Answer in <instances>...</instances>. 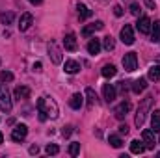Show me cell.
Returning <instances> with one entry per match:
<instances>
[{
  "mask_svg": "<svg viewBox=\"0 0 160 158\" xmlns=\"http://www.w3.org/2000/svg\"><path fill=\"white\" fill-rule=\"evenodd\" d=\"M121 62H123L125 71H128V73H132V71L138 69V56H136V52H128V54H125Z\"/></svg>",
  "mask_w": 160,
  "mask_h": 158,
  "instance_id": "277c9868",
  "label": "cell"
},
{
  "mask_svg": "<svg viewBox=\"0 0 160 158\" xmlns=\"http://www.w3.org/2000/svg\"><path fill=\"white\" fill-rule=\"evenodd\" d=\"M32 22H34V17H32L30 13H22L21 19H19V30H21V32L28 30V28L32 26Z\"/></svg>",
  "mask_w": 160,
  "mask_h": 158,
  "instance_id": "8fae6325",
  "label": "cell"
},
{
  "mask_svg": "<svg viewBox=\"0 0 160 158\" xmlns=\"http://www.w3.org/2000/svg\"><path fill=\"white\" fill-rule=\"evenodd\" d=\"M2 141H4V136H2V132H0V143H2Z\"/></svg>",
  "mask_w": 160,
  "mask_h": 158,
  "instance_id": "b9f144b4",
  "label": "cell"
},
{
  "mask_svg": "<svg viewBox=\"0 0 160 158\" xmlns=\"http://www.w3.org/2000/svg\"><path fill=\"white\" fill-rule=\"evenodd\" d=\"M145 151V145H143V141H140V140H134V141H130V153L132 155H142Z\"/></svg>",
  "mask_w": 160,
  "mask_h": 158,
  "instance_id": "ffe728a7",
  "label": "cell"
},
{
  "mask_svg": "<svg viewBox=\"0 0 160 158\" xmlns=\"http://www.w3.org/2000/svg\"><path fill=\"white\" fill-rule=\"evenodd\" d=\"M116 73H118V69H116L112 63H108V65L102 67V77H104V78H112V77H116Z\"/></svg>",
  "mask_w": 160,
  "mask_h": 158,
  "instance_id": "603a6c76",
  "label": "cell"
},
{
  "mask_svg": "<svg viewBox=\"0 0 160 158\" xmlns=\"http://www.w3.org/2000/svg\"><path fill=\"white\" fill-rule=\"evenodd\" d=\"M142 140H143L145 149H155L157 141H155V130H153V128H145V130L142 132Z\"/></svg>",
  "mask_w": 160,
  "mask_h": 158,
  "instance_id": "8992f818",
  "label": "cell"
},
{
  "mask_svg": "<svg viewBox=\"0 0 160 158\" xmlns=\"http://www.w3.org/2000/svg\"><path fill=\"white\" fill-rule=\"evenodd\" d=\"M143 2H145V6H147L149 9H155V7H157V4H155V0H143Z\"/></svg>",
  "mask_w": 160,
  "mask_h": 158,
  "instance_id": "e575fe53",
  "label": "cell"
},
{
  "mask_svg": "<svg viewBox=\"0 0 160 158\" xmlns=\"http://www.w3.org/2000/svg\"><path fill=\"white\" fill-rule=\"evenodd\" d=\"M86 95H88V102H89V104H95L97 95H95V91H93L91 87H88V89H86Z\"/></svg>",
  "mask_w": 160,
  "mask_h": 158,
  "instance_id": "f1b7e54d",
  "label": "cell"
},
{
  "mask_svg": "<svg viewBox=\"0 0 160 158\" xmlns=\"http://www.w3.org/2000/svg\"><path fill=\"white\" fill-rule=\"evenodd\" d=\"M28 134V126L26 125H15L13 132H11V140L13 141H22Z\"/></svg>",
  "mask_w": 160,
  "mask_h": 158,
  "instance_id": "ba28073f",
  "label": "cell"
},
{
  "mask_svg": "<svg viewBox=\"0 0 160 158\" xmlns=\"http://www.w3.org/2000/svg\"><path fill=\"white\" fill-rule=\"evenodd\" d=\"M78 153H80V143L73 141V143L69 145V155H71V156H77Z\"/></svg>",
  "mask_w": 160,
  "mask_h": 158,
  "instance_id": "83f0119b",
  "label": "cell"
},
{
  "mask_svg": "<svg viewBox=\"0 0 160 158\" xmlns=\"http://www.w3.org/2000/svg\"><path fill=\"white\" fill-rule=\"evenodd\" d=\"M151 37L155 43H160V21H157L153 26H151Z\"/></svg>",
  "mask_w": 160,
  "mask_h": 158,
  "instance_id": "cb8c5ba5",
  "label": "cell"
},
{
  "mask_svg": "<svg viewBox=\"0 0 160 158\" xmlns=\"http://www.w3.org/2000/svg\"><path fill=\"white\" fill-rule=\"evenodd\" d=\"M102 48H104V50H108V52L116 48V41H114L112 36H106V37L102 39Z\"/></svg>",
  "mask_w": 160,
  "mask_h": 158,
  "instance_id": "d4e9b609",
  "label": "cell"
},
{
  "mask_svg": "<svg viewBox=\"0 0 160 158\" xmlns=\"http://www.w3.org/2000/svg\"><path fill=\"white\" fill-rule=\"evenodd\" d=\"M108 143H110L112 147H116V149H119L121 145H123V141H121V138L118 134H110V136H108Z\"/></svg>",
  "mask_w": 160,
  "mask_h": 158,
  "instance_id": "4316f807",
  "label": "cell"
},
{
  "mask_svg": "<svg viewBox=\"0 0 160 158\" xmlns=\"http://www.w3.org/2000/svg\"><path fill=\"white\" fill-rule=\"evenodd\" d=\"M158 141H160V138H158Z\"/></svg>",
  "mask_w": 160,
  "mask_h": 158,
  "instance_id": "7bdbcfd3",
  "label": "cell"
},
{
  "mask_svg": "<svg viewBox=\"0 0 160 158\" xmlns=\"http://www.w3.org/2000/svg\"><path fill=\"white\" fill-rule=\"evenodd\" d=\"M28 97H30V89H28L26 86H19V87H15V99L24 101V99H28Z\"/></svg>",
  "mask_w": 160,
  "mask_h": 158,
  "instance_id": "d6986e66",
  "label": "cell"
},
{
  "mask_svg": "<svg viewBox=\"0 0 160 158\" xmlns=\"http://www.w3.org/2000/svg\"><path fill=\"white\" fill-rule=\"evenodd\" d=\"M119 89L123 91V93L127 91V84H125V82H119Z\"/></svg>",
  "mask_w": 160,
  "mask_h": 158,
  "instance_id": "74e56055",
  "label": "cell"
},
{
  "mask_svg": "<svg viewBox=\"0 0 160 158\" xmlns=\"http://www.w3.org/2000/svg\"><path fill=\"white\" fill-rule=\"evenodd\" d=\"M102 28H104V22H102V21H95L93 24H88V26H84V28H82V36H84V37H89L93 32L102 30Z\"/></svg>",
  "mask_w": 160,
  "mask_h": 158,
  "instance_id": "9c48e42d",
  "label": "cell"
},
{
  "mask_svg": "<svg viewBox=\"0 0 160 158\" xmlns=\"http://www.w3.org/2000/svg\"><path fill=\"white\" fill-rule=\"evenodd\" d=\"M0 80H2V82H11V80H13V73L2 71V73H0Z\"/></svg>",
  "mask_w": 160,
  "mask_h": 158,
  "instance_id": "1f68e13d",
  "label": "cell"
},
{
  "mask_svg": "<svg viewBox=\"0 0 160 158\" xmlns=\"http://www.w3.org/2000/svg\"><path fill=\"white\" fill-rule=\"evenodd\" d=\"M63 71H65L67 75H77V73L80 71V63L75 62V60H67L65 65H63Z\"/></svg>",
  "mask_w": 160,
  "mask_h": 158,
  "instance_id": "9a60e30c",
  "label": "cell"
},
{
  "mask_svg": "<svg viewBox=\"0 0 160 158\" xmlns=\"http://www.w3.org/2000/svg\"><path fill=\"white\" fill-rule=\"evenodd\" d=\"M0 21H2L4 24H11V22H13V13H2V15H0Z\"/></svg>",
  "mask_w": 160,
  "mask_h": 158,
  "instance_id": "4dcf8cb0",
  "label": "cell"
},
{
  "mask_svg": "<svg viewBox=\"0 0 160 158\" xmlns=\"http://www.w3.org/2000/svg\"><path fill=\"white\" fill-rule=\"evenodd\" d=\"M48 56L54 63H62V50L56 47V43H48Z\"/></svg>",
  "mask_w": 160,
  "mask_h": 158,
  "instance_id": "7c38bea8",
  "label": "cell"
},
{
  "mask_svg": "<svg viewBox=\"0 0 160 158\" xmlns=\"http://www.w3.org/2000/svg\"><path fill=\"white\" fill-rule=\"evenodd\" d=\"M38 112H39V119L47 121V119H56L58 117V104L50 99V97H41L38 99Z\"/></svg>",
  "mask_w": 160,
  "mask_h": 158,
  "instance_id": "6da1fadb",
  "label": "cell"
},
{
  "mask_svg": "<svg viewBox=\"0 0 160 158\" xmlns=\"http://www.w3.org/2000/svg\"><path fill=\"white\" fill-rule=\"evenodd\" d=\"M119 37H121V41H123L125 45H132V43H134V30H132L130 24H125V26L121 28Z\"/></svg>",
  "mask_w": 160,
  "mask_h": 158,
  "instance_id": "52a82bcc",
  "label": "cell"
},
{
  "mask_svg": "<svg viewBox=\"0 0 160 158\" xmlns=\"http://www.w3.org/2000/svg\"><path fill=\"white\" fill-rule=\"evenodd\" d=\"M34 71H41V62H36L34 63Z\"/></svg>",
  "mask_w": 160,
  "mask_h": 158,
  "instance_id": "f35d334b",
  "label": "cell"
},
{
  "mask_svg": "<svg viewBox=\"0 0 160 158\" xmlns=\"http://www.w3.org/2000/svg\"><path fill=\"white\" fill-rule=\"evenodd\" d=\"M45 151H47V155H58V153H60V147L54 145V143H48V145L45 147Z\"/></svg>",
  "mask_w": 160,
  "mask_h": 158,
  "instance_id": "f546056e",
  "label": "cell"
},
{
  "mask_svg": "<svg viewBox=\"0 0 160 158\" xmlns=\"http://www.w3.org/2000/svg\"><path fill=\"white\" fill-rule=\"evenodd\" d=\"M127 132H128L127 125H121V126H119V134H127Z\"/></svg>",
  "mask_w": 160,
  "mask_h": 158,
  "instance_id": "8d00e7d4",
  "label": "cell"
},
{
  "mask_svg": "<svg viewBox=\"0 0 160 158\" xmlns=\"http://www.w3.org/2000/svg\"><path fill=\"white\" fill-rule=\"evenodd\" d=\"M151 102H153V97L149 95V97H145V99H143V102L140 104L138 114H136V117H134V125H136V126H142V125H143V121H145V116H147V110H149Z\"/></svg>",
  "mask_w": 160,
  "mask_h": 158,
  "instance_id": "7a4b0ae2",
  "label": "cell"
},
{
  "mask_svg": "<svg viewBox=\"0 0 160 158\" xmlns=\"http://www.w3.org/2000/svg\"><path fill=\"white\" fill-rule=\"evenodd\" d=\"M151 26H153V22H151V19L147 15H142L138 19V22H136V28H138L140 34H151Z\"/></svg>",
  "mask_w": 160,
  "mask_h": 158,
  "instance_id": "5b68a950",
  "label": "cell"
},
{
  "mask_svg": "<svg viewBox=\"0 0 160 158\" xmlns=\"http://www.w3.org/2000/svg\"><path fill=\"white\" fill-rule=\"evenodd\" d=\"M63 47H65V50H69V52H75V50L78 48L77 36H75V34H67V36H65V39H63Z\"/></svg>",
  "mask_w": 160,
  "mask_h": 158,
  "instance_id": "30bf717a",
  "label": "cell"
},
{
  "mask_svg": "<svg viewBox=\"0 0 160 158\" xmlns=\"http://www.w3.org/2000/svg\"><path fill=\"white\" fill-rule=\"evenodd\" d=\"M28 2H30V4H34V6H38V4H41V2H43V0H28Z\"/></svg>",
  "mask_w": 160,
  "mask_h": 158,
  "instance_id": "60d3db41",
  "label": "cell"
},
{
  "mask_svg": "<svg viewBox=\"0 0 160 158\" xmlns=\"http://www.w3.org/2000/svg\"><path fill=\"white\" fill-rule=\"evenodd\" d=\"M77 9H78L80 21H86V19H89V17H91V9H89L88 6H84V4H78V6H77Z\"/></svg>",
  "mask_w": 160,
  "mask_h": 158,
  "instance_id": "44dd1931",
  "label": "cell"
},
{
  "mask_svg": "<svg viewBox=\"0 0 160 158\" xmlns=\"http://www.w3.org/2000/svg\"><path fill=\"white\" fill-rule=\"evenodd\" d=\"M69 134H71V126H65L63 128V136H69Z\"/></svg>",
  "mask_w": 160,
  "mask_h": 158,
  "instance_id": "ab89813d",
  "label": "cell"
},
{
  "mask_svg": "<svg viewBox=\"0 0 160 158\" xmlns=\"http://www.w3.org/2000/svg\"><path fill=\"white\" fill-rule=\"evenodd\" d=\"M130 13L136 15V17H140V4H138V2H132V4H130Z\"/></svg>",
  "mask_w": 160,
  "mask_h": 158,
  "instance_id": "d6a6232c",
  "label": "cell"
},
{
  "mask_svg": "<svg viewBox=\"0 0 160 158\" xmlns=\"http://www.w3.org/2000/svg\"><path fill=\"white\" fill-rule=\"evenodd\" d=\"M145 87H147V78H138L132 82V91L136 95H140L142 91H145Z\"/></svg>",
  "mask_w": 160,
  "mask_h": 158,
  "instance_id": "e0dca14e",
  "label": "cell"
},
{
  "mask_svg": "<svg viewBox=\"0 0 160 158\" xmlns=\"http://www.w3.org/2000/svg\"><path fill=\"white\" fill-rule=\"evenodd\" d=\"M101 48H102V45H101V39H97V37L89 39V43H88V52H89V54L97 56V54L101 52Z\"/></svg>",
  "mask_w": 160,
  "mask_h": 158,
  "instance_id": "2e32d148",
  "label": "cell"
},
{
  "mask_svg": "<svg viewBox=\"0 0 160 158\" xmlns=\"http://www.w3.org/2000/svg\"><path fill=\"white\" fill-rule=\"evenodd\" d=\"M128 110H130V102H128V101H123L121 104L116 106L114 114H116V117H118V119H123L125 116H127V112H128Z\"/></svg>",
  "mask_w": 160,
  "mask_h": 158,
  "instance_id": "5bb4252c",
  "label": "cell"
},
{
  "mask_svg": "<svg viewBox=\"0 0 160 158\" xmlns=\"http://www.w3.org/2000/svg\"><path fill=\"white\" fill-rule=\"evenodd\" d=\"M82 104H84V97H82L80 93H75V95L69 99V106H71L73 110H80Z\"/></svg>",
  "mask_w": 160,
  "mask_h": 158,
  "instance_id": "ac0fdd59",
  "label": "cell"
},
{
  "mask_svg": "<svg viewBox=\"0 0 160 158\" xmlns=\"http://www.w3.org/2000/svg\"><path fill=\"white\" fill-rule=\"evenodd\" d=\"M102 95H104V101H106V102H112V101L116 99L118 91H116V87H114L112 84H104V87H102Z\"/></svg>",
  "mask_w": 160,
  "mask_h": 158,
  "instance_id": "4fadbf2b",
  "label": "cell"
},
{
  "mask_svg": "<svg viewBox=\"0 0 160 158\" xmlns=\"http://www.w3.org/2000/svg\"><path fill=\"white\" fill-rule=\"evenodd\" d=\"M151 128H153L155 132L160 130V110H155L153 116H151Z\"/></svg>",
  "mask_w": 160,
  "mask_h": 158,
  "instance_id": "7402d4cb",
  "label": "cell"
},
{
  "mask_svg": "<svg viewBox=\"0 0 160 158\" xmlns=\"http://www.w3.org/2000/svg\"><path fill=\"white\" fill-rule=\"evenodd\" d=\"M38 153H39V147L38 145H32L30 147V155H38Z\"/></svg>",
  "mask_w": 160,
  "mask_h": 158,
  "instance_id": "d590c367",
  "label": "cell"
},
{
  "mask_svg": "<svg viewBox=\"0 0 160 158\" xmlns=\"http://www.w3.org/2000/svg\"><path fill=\"white\" fill-rule=\"evenodd\" d=\"M149 80H155V82H160V65H153L149 69Z\"/></svg>",
  "mask_w": 160,
  "mask_h": 158,
  "instance_id": "484cf974",
  "label": "cell"
},
{
  "mask_svg": "<svg viewBox=\"0 0 160 158\" xmlns=\"http://www.w3.org/2000/svg\"><path fill=\"white\" fill-rule=\"evenodd\" d=\"M11 106H13V102H11L9 91H8L6 84H2V80H0V110L2 112H11Z\"/></svg>",
  "mask_w": 160,
  "mask_h": 158,
  "instance_id": "3957f363",
  "label": "cell"
},
{
  "mask_svg": "<svg viewBox=\"0 0 160 158\" xmlns=\"http://www.w3.org/2000/svg\"><path fill=\"white\" fill-rule=\"evenodd\" d=\"M114 13H116V17H121L123 15V7L121 6H114Z\"/></svg>",
  "mask_w": 160,
  "mask_h": 158,
  "instance_id": "836d02e7",
  "label": "cell"
}]
</instances>
